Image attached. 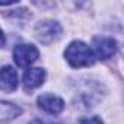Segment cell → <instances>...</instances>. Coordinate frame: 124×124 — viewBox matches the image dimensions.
<instances>
[{
    "mask_svg": "<svg viewBox=\"0 0 124 124\" xmlns=\"http://www.w3.org/2000/svg\"><path fill=\"white\" fill-rule=\"evenodd\" d=\"M64 57L73 67H88L95 63L92 50L82 41H73L64 51Z\"/></svg>",
    "mask_w": 124,
    "mask_h": 124,
    "instance_id": "1",
    "label": "cell"
},
{
    "mask_svg": "<svg viewBox=\"0 0 124 124\" xmlns=\"http://www.w3.org/2000/svg\"><path fill=\"white\" fill-rule=\"evenodd\" d=\"M61 35V26L54 21H42L35 26V37L42 44H51Z\"/></svg>",
    "mask_w": 124,
    "mask_h": 124,
    "instance_id": "2",
    "label": "cell"
},
{
    "mask_svg": "<svg viewBox=\"0 0 124 124\" xmlns=\"http://www.w3.org/2000/svg\"><path fill=\"white\" fill-rule=\"evenodd\" d=\"M13 58L15 63L21 67L31 66L38 58V50L31 44H19L13 51Z\"/></svg>",
    "mask_w": 124,
    "mask_h": 124,
    "instance_id": "3",
    "label": "cell"
},
{
    "mask_svg": "<svg viewBox=\"0 0 124 124\" xmlns=\"http://www.w3.org/2000/svg\"><path fill=\"white\" fill-rule=\"evenodd\" d=\"M117 51V42L112 38H105V37H98L93 38V55L98 58L107 60L112 57Z\"/></svg>",
    "mask_w": 124,
    "mask_h": 124,
    "instance_id": "4",
    "label": "cell"
},
{
    "mask_svg": "<svg viewBox=\"0 0 124 124\" xmlns=\"http://www.w3.org/2000/svg\"><path fill=\"white\" fill-rule=\"evenodd\" d=\"M38 105L41 109H44L45 112L48 114H58L63 111L64 108V101L55 96V95H51V93H44L41 96H38Z\"/></svg>",
    "mask_w": 124,
    "mask_h": 124,
    "instance_id": "5",
    "label": "cell"
},
{
    "mask_svg": "<svg viewBox=\"0 0 124 124\" xmlns=\"http://www.w3.org/2000/svg\"><path fill=\"white\" fill-rule=\"evenodd\" d=\"M18 88V73L12 66L0 67V89L5 92H13Z\"/></svg>",
    "mask_w": 124,
    "mask_h": 124,
    "instance_id": "6",
    "label": "cell"
},
{
    "mask_svg": "<svg viewBox=\"0 0 124 124\" xmlns=\"http://www.w3.org/2000/svg\"><path fill=\"white\" fill-rule=\"evenodd\" d=\"M45 80V72L39 67H29L23 75V85L26 89H35Z\"/></svg>",
    "mask_w": 124,
    "mask_h": 124,
    "instance_id": "7",
    "label": "cell"
},
{
    "mask_svg": "<svg viewBox=\"0 0 124 124\" xmlns=\"http://www.w3.org/2000/svg\"><path fill=\"white\" fill-rule=\"evenodd\" d=\"M21 108L13 105V104H8V102H0V120L3 121H9L16 118L21 114Z\"/></svg>",
    "mask_w": 124,
    "mask_h": 124,
    "instance_id": "8",
    "label": "cell"
},
{
    "mask_svg": "<svg viewBox=\"0 0 124 124\" xmlns=\"http://www.w3.org/2000/svg\"><path fill=\"white\" fill-rule=\"evenodd\" d=\"M80 124H104L99 117H89V118H82Z\"/></svg>",
    "mask_w": 124,
    "mask_h": 124,
    "instance_id": "9",
    "label": "cell"
},
{
    "mask_svg": "<svg viewBox=\"0 0 124 124\" xmlns=\"http://www.w3.org/2000/svg\"><path fill=\"white\" fill-rule=\"evenodd\" d=\"M5 44V35H3V32H2V29H0V47H2Z\"/></svg>",
    "mask_w": 124,
    "mask_h": 124,
    "instance_id": "10",
    "label": "cell"
},
{
    "mask_svg": "<svg viewBox=\"0 0 124 124\" xmlns=\"http://www.w3.org/2000/svg\"><path fill=\"white\" fill-rule=\"evenodd\" d=\"M29 124H44L42 121H39V120H34V121H31Z\"/></svg>",
    "mask_w": 124,
    "mask_h": 124,
    "instance_id": "11",
    "label": "cell"
}]
</instances>
